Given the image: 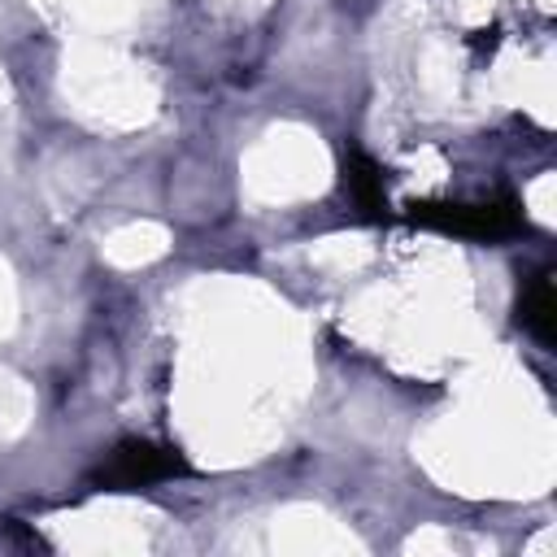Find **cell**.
I'll return each mask as SVG.
<instances>
[{
	"mask_svg": "<svg viewBox=\"0 0 557 557\" xmlns=\"http://www.w3.org/2000/svg\"><path fill=\"white\" fill-rule=\"evenodd\" d=\"M409 218L448 235H466V239H505L522 231V205L500 191L492 200H474V205H448V200H413Z\"/></svg>",
	"mask_w": 557,
	"mask_h": 557,
	"instance_id": "1",
	"label": "cell"
},
{
	"mask_svg": "<svg viewBox=\"0 0 557 557\" xmlns=\"http://www.w3.org/2000/svg\"><path fill=\"white\" fill-rule=\"evenodd\" d=\"M344 191L352 196V205H357L366 218H383V213H387L383 170H379L366 152H348V161H344Z\"/></svg>",
	"mask_w": 557,
	"mask_h": 557,
	"instance_id": "3",
	"label": "cell"
},
{
	"mask_svg": "<svg viewBox=\"0 0 557 557\" xmlns=\"http://www.w3.org/2000/svg\"><path fill=\"white\" fill-rule=\"evenodd\" d=\"M174 474H187V461L178 457V448H165L152 440H122L109 453V461L91 474V483L109 492H126V487H148Z\"/></svg>",
	"mask_w": 557,
	"mask_h": 557,
	"instance_id": "2",
	"label": "cell"
},
{
	"mask_svg": "<svg viewBox=\"0 0 557 557\" xmlns=\"http://www.w3.org/2000/svg\"><path fill=\"white\" fill-rule=\"evenodd\" d=\"M518 318L522 326L540 339V344H553L557 339V296H553V278L548 274H535L522 292V305H518Z\"/></svg>",
	"mask_w": 557,
	"mask_h": 557,
	"instance_id": "4",
	"label": "cell"
}]
</instances>
